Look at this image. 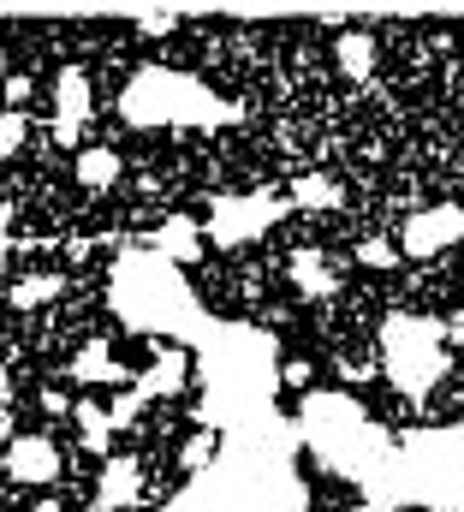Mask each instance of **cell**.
Returning a JSON list of instances; mask_svg holds the SVG:
<instances>
[{
    "mask_svg": "<svg viewBox=\"0 0 464 512\" xmlns=\"http://www.w3.org/2000/svg\"><path fill=\"white\" fill-rule=\"evenodd\" d=\"M155 251L167 256V262H197L203 256V227L185 221V215H167L161 233H155Z\"/></svg>",
    "mask_w": 464,
    "mask_h": 512,
    "instance_id": "cell-5",
    "label": "cell"
},
{
    "mask_svg": "<svg viewBox=\"0 0 464 512\" xmlns=\"http://www.w3.org/2000/svg\"><path fill=\"white\" fill-rule=\"evenodd\" d=\"M137 30H143V36H167V30H173V18H143Z\"/></svg>",
    "mask_w": 464,
    "mask_h": 512,
    "instance_id": "cell-17",
    "label": "cell"
},
{
    "mask_svg": "<svg viewBox=\"0 0 464 512\" xmlns=\"http://www.w3.org/2000/svg\"><path fill=\"white\" fill-rule=\"evenodd\" d=\"M36 512H60V501H54V495H42V501H36Z\"/></svg>",
    "mask_w": 464,
    "mask_h": 512,
    "instance_id": "cell-19",
    "label": "cell"
},
{
    "mask_svg": "<svg viewBox=\"0 0 464 512\" xmlns=\"http://www.w3.org/2000/svg\"><path fill=\"white\" fill-rule=\"evenodd\" d=\"M215 453H221V441H215L209 429H197V435H185V447H179V471H203Z\"/></svg>",
    "mask_w": 464,
    "mask_h": 512,
    "instance_id": "cell-11",
    "label": "cell"
},
{
    "mask_svg": "<svg viewBox=\"0 0 464 512\" xmlns=\"http://www.w3.org/2000/svg\"><path fill=\"white\" fill-rule=\"evenodd\" d=\"M54 102H60V114H54V137H60V143H78V126L90 120V78H84V66H60V78H54Z\"/></svg>",
    "mask_w": 464,
    "mask_h": 512,
    "instance_id": "cell-3",
    "label": "cell"
},
{
    "mask_svg": "<svg viewBox=\"0 0 464 512\" xmlns=\"http://www.w3.org/2000/svg\"><path fill=\"white\" fill-rule=\"evenodd\" d=\"M66 292V274H24V280H12V310H48L54 298Z\"/></svg>",
    "mask_w": 464,
    "mask_h": 512,
    "instance_id": "cell-9",
    "label": "cell"
},
{
    "mask_svg": "<svg viewBox=\"0 0 464 512\" xmlns=\"http://www.w3.org/2000/svg\"><path fill=\"white\" fill-rule=\"evenodd\" d=\"M334 60H340V72H346V78H369V72H375V60H381V54H375V36L346 30V36H340V48H334Z\"/></svg>",
    "mask_w": 464,
    "mask_h": 512,
    "instance_id": "cell-10",
    "label": "cell"
},
{
    "mask_svg": "<svg viewBox=\"0 0 464 512\" xmlns=\"http://www.w3.org/2000/svg\"><path fill=\"white\" fill-rule=\"evenodd\" d=\"M143 495V465L131 453L102 459V477H96V512H131Z\"/></svg>",
    "mask_w": 464,
    "mask_h": 512,
    "instance_id": "cell-2",
    "label": "cell"
},
{
    "mask_svg": "<svg viewBox=\"0 0 464 512\" xmlns=\"http://www.w3.org/2000/svg\"><path fill=\"white\" fill-rule=\"evenodd\" d=\"M24 137H30V120L12 114V108H0V161H12L24 149Z\"/></svg>",
    "mask_w": 464,
    "mask_h": 512,
    "instance_id": "cell-13",
    "label": "cell"
},
{
    "mask_svg": "<svg viewBox=\"0 0 464 512\" xmlns=\"http://www.w3.org/2000/svg\"><path fill=\"white\" fill-rule=\"evenodd\" d=\"M72 382H119L114 340H90L84 352H72Z\"/></svg>",
    "mask_w": 464,
    "mask_h": 512,
    "instance_id": "cell-8",
    "label": "cell"
},
{
    "mask_svg": "<svg viewBox=\"0 0 464 512\" xmlns=\"http://www.w3.org/2000/svg\"><path fill=\"white\" fill-rule=\"evenodd\" d=\"M399 245H393V239H381V233H369V239H363V245H357V262H363V268H399Z\"/></svg>",
    "mask_w": 464,
    "mask_h": 512,
    "instance_id": "cell-12",
    "label": "cell"
},
{
    "mask_svg": "<svg viewBox=\"0 0 464 512\" xmlns=\"http://www.w3.org/2000/svg\"><path fill=\"white\" fill-rule=\"evenodd\" d=\"M0 405H12V370L0 364Z\"/></svg>",
    "mask_w": 464,
    "mask_h": 512,
    "instance_id": "cell-18",
    "label": "cell"
},
{
    "mask_svg": "<svg viewBox=\"0 0 464 512\" xmlns=\"http://www.w3.org/2000/svg\"><path fill=\"white\" fill-rule=\"evenodd\" d=\"M280 382L286 387H310L316 382V364H310V358H286V364H280Z\"/></svg>",
    "mask_w": 464,
    "mask_h": 512,
    "instance_id": "cell-16",
    "label": "cell"
},
{
    "mask_svg": "<svg viewBox=\"0 0 464 512\" xmlns=\"http://www.w3.org/2000/svg\"><path fill=\"white\" fill-rule=\"evenodd\" d=\"M292 203L298 209H346V185L334 179V173H304V179H292Z\"/></svg>",
    "mask_w": 464,
    "mask_h": 512,
    "instance_id": "cell-6",
    "label": "cell"
},
{
    "mask_svg": "<svg viewBox=\"0 0 464 512\" xmlns=\"http://www.w3.org/2000/svg\"><path fill=\"white\" fill-rule=\"evenodd\" d=\"M6 477L24 483V489H48V483L60 477V447H54L48 435H18V441L6 447Z\"/></svg>",
    "mask_w": 464,
    "mask_h": 512,
    "instance_id": "cell-1",
    "label": "cell"
},
{
    "mask_svg": "<svg viewBox=\"0 0 464 512\" xmlns=\"http://www.w3.org/2000/svg\"><path fill=\"white\" fill-rule=\"evenodd\" d=\"M36 405H42L48 417H72V411H78V399H72L66 387H42V393H36Z\"/></svg>",
    "mask_w": 464,
    "mask_h": 512,
    "instance_id": "cell-15",
    "label": "cell"
},
{
    "mask_svg": "<svg viewBox=\"0 0 464 512\" xmlns=\"http://www.w3.org/2000/svg\"><path fill=\"white\" fill-rule=\"evenodd\" d=\"M72 173H78V185H84V191H114L125 167H119V155H114V149H78Z\"/></svg>",
    "mask_w": 464,
    "mask_h": 512,
    "instance_id": "cell-7",
    "label": "cell"
},
{
    "mask_svg": "<svg viewBox=\"0 0 464 512\" xmlns=\"http://www.w3.org/2000/svg\"><path fill=\"white\" fill-rule=\"evenodd\" d=\"M346 512H369V507H346Z\"/></svg>",
    "mask_w": 464,
    "mask_h": 512,
    "instance_id": "cell-20",
    "label": "cell"
},
{
    "mask_svg": "<svg viewBox=\"0 0 464 512\" xmlns=\"http://www.w3.org/2000/svg\"><path fill=\"white\" fill-rule=\"evenodd\" d=\"M30 96H36V78H30V72H12V78H6V108H12V114H24V102H30Z\"/></svg>",
    "mask_w": 464,
    "mask_h": 512,
    "instance_id": "cell-14",
    "label": "cell"
},
{
    "mask_svg": "<svg viewBox=\"0 0 464 512\" xmlns=\"http://www.w3.org/2000/svg\"><path fill=\"white\" fill-rule=\"evenodd\" d=\"M453 233H464V215L459 209H429L405 227V256H435Z\"/></svg>",
    "mask_w": 464,
    "mask_h": 512,
    "instance_id": "cell-4",
    "label": "cell"
}]
</instances>
